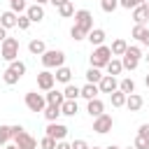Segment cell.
Instances as JSON below:
<instances>
[{
  "label": "cell",
  "instance_id": "10",
  "mask_svg": "<svg viewBox=\"0 0 149 149\" xmlns=\"http://www.w3.org/2000/svg\"><path fill=\"white\" fill-rule=\"evenodd\" d=\"M47 135L54 137L56 142H58V140H65V135H68V126H63V123H58V121H49V126H47Z\"/></svg>",
  "mask_w": 149,
  "mask_h": 149
},
{
  "label": "cell",
  "instance_id": "4",
  "mask_svg": "<svg viewBox=\"0 0 149 149\" xmlns=\"http://www.w3.org/2000/svg\"><path fill=\"white\" fill-rule=\"evenodd\" d=\"M19 49H21V47H19V40L7 35V37L2 40V47H0V56H2L7 63H12V61H16V58H19Z\"/></svg>",
  "mask_w": 149,
  "mask_h": 149
},
{
  "label": "cell",
  "instance_id": "28",
  "mask_svg": "<svg viewBox=\"0 0 149 149\" xmlns=\"http://www.w3.org/2000/svg\"><path fill=\"white\" fill-rule=\"evenodd\" d=\"M100 79H102V72H100V68H93V65H91V68L86 70V81H91V84H98Z\"/></svg>",
  "mask_w": 149,
  "mask_h": 149
},
{
  "label": "cell",
  "instance_id": "48",
  "mask_svg": "<svg viewBox=\"0 0 149 149\" xmlns=\"http://www.w3.org/2000/svg\"><path fill=\"white\" fill-rule=\"evenodd\" d=\"M65 2H68V0H51V5H54V7H61V5H65Z\"/></svg>",
  "mask_w": 149,
  "mask_h": 149
},
{
  "label": "cell",
  "instance_id": "44",
  "mask_svg": "<svg viewBox=\"0 0 149 149\" xmlns=\"http://www.w3.org/2000/svg\"><path fill=\"white\" fill-rule=\"evenodd\" d=\"M137 135H142V137H149V123H142V126L137 128Z\"/></svg>",
  "mask_w": 149,
  "mask_h": 149
},
{
  "label": "cell",
  "instance_id": "56",
  "mask_svg": "<svg viewBox=\"0 0 149 149\" xmlns=\"http://www.w3.org/2000/svg\"><path fill=\"white\" fill-rule=\"evenodd\" d=\"M126 149H135V147H126Z\"/></svg>",
  "mask_w": 149,
  "mask_h": 149
},
{
  "label": "cell",
  "instance_id": "2",
  "mask_svg": "<svg viewBox=\"0 0 149 149\" xmlns=\"http://www.w3.org/2000/svg\"><path fill=\"white\" fill-rule=\"evenodd\" d=\"M140 61H142V49L137 47V44H128V49H126V54L121 56V63H123V70H135L137 65H140Z\"/></svg>",
  "mask_w": 149,
  "mask_h": 149
},
{
  "label": "cell",
  "instance_id": "1",
  "mask_svg": "<svg viewBox=\"0 0 149 149\" xmlns=\"http://www.w3.org/2000/svg\"><path fill=\"white\" fill-rule=\"evenodd\" d=\"M112 49L107 47V44H100V47H93V51H91V56H88V61H91V65L93 68H105L109 61H112Z\"/></svg>",
  "mask_w": 149,
  "mask_h": 149
},
{
  "label": "cell",
  "instance_id": "53",
  "mask_svg": "<svg viewBox=\"0 0 149 149\" xmlns=\"http://www.w3.org/2000/svg\"><path fill=\"white\" fill-rule=\"evenodd\" d=\"M142 5H147V7H149V0H142Z\"/></svg>",
  "mask_w": 149,
  "mask_h": 149
},
{
  "label": "cell",
  "instance_id": "17",
  "mask_svg": "<svg viewBox=\"0 0 149 149\" xmlns=\"http://www.w3.org/2000/svg\"><path fill=\"white\" fill-rule=\"evenodd\" d=\"M142 105H144V100H142L140 93H128V98H126V107H128L130 112H140Z\"/></svg>",
  "mask_w": 149,
  "mask_h": 149
},
{
  "label": "cell",
  "instance_id": "45",
  "mask_svg": "<svg viewBox=\"0 0 149 149\" xmlns=\"http://www.w3.org/2000/svg\"><path fill=\"white\" fill-rule=\"evenodd\" d=\"M23 130H26V128H23V126H19V123H16V126H12V140H14L16 135H21Z\"/></svg>",
  "mask_w": 149,
  "mask_h": 149
},
{
  "label": "cell",
  "instance_id": "42",
  "mask_svg": "<svg viewBox=\"0 0 149 149\" xmlns=\"http://www.w3.org/2000/svg\"><path fill=\"white\" fill-rule=\"evenodd\" d=\"M144 28H147V26H140V23H135V26H133V33H130V35H133V37L137 40V37L142 35V30H144Z\"/></svg>",
  "mask_w": 149,
  "mask_h": 149
},
{
  "label": "cell",
  "instance_id": "25",
  "mask_svg": "<svg viewBox=\"0 0 149 149\" xmlns=\"http://www.w3.org/2000/svg\"><path fill=\"white\" fill-rule=\"evenodd\" d=\"M126 93L121 91V88H116L114 93H109V100H112V107H126Z\"/></svg>",
  "mask_w": 149,
  "mask_h": 149
},
{
  "label": "cell",
  "instance_id": "37",
  "mask_svg": "<svg viewBox=\"0 0 149 149\" xmlns=\"http://www.w3.org/2000/svg\"><path fill=\"white\" fill-rule=\"evenodd\" d=\"M40 149H56V140L49 137V135H44V137L40 140Z\"/></svg>",
  "mask_w": 149,
  "mask_h": 149
},
{
  "label": "cell",
  "instance_id": "5",
  "mask_svg": "<svg viewBox=\"0 0 149 149\" xmlns=\"http://www.w3.org/2000/svg\"><path fill=\"white\" fill-rule=\"evenodd\" d=\"M23 102H26V107L30 112H44V107H47L44 93H37V91H28L26 98H23Z\"/></svg>",
  "mask_w": 149,
  "mask_h": 149
},
{
  "label": "cell",
  "instance_id": "20",
  "mask_svg": "<svg viewBox=\"0 0 149 149\" xmlns=\"http://www.w3.org/2000/svg\"><path fill=\"white\" fill-rule=\"evenodd\" d=\"M44 98H47V105H63V102H65L63 91H56V88L47 91V93H44Z\"/></svg>",
  "mask_w": 149,
  "mask_h": 149
},
{
  "label": "cell",
  "instance_id": "50",
  "mask_svg": "<svg viewBox=\"0 0 149 149\" xmlns=\"http://www.w3.org/2000/svg\"><path fill=\"white\" fill-rule=\"evenodd\" d=\"M105 149H121V147H116V144H107Z\"/></svg>",
  "mask_w": 149,
  "mask_h": 149
},
{
  "label": "cell",
  "instance_id": "23",
  "mask_svg": "<svg viewBox=\"0 0 149 149\" xmlns=\"http://www.w3.org/2000/svg\"><path fill=\"white\" fill-rule=\"evenodd\" d=\"M105 70H107V74H114V77L121 74V72H123V63H121V58H114V56H112V61L105 65Z\"/></svg>",
  "mask_w": 149,
  "mask_h": 149
},
{
  "label": "cell",
  "instance_id": "51",
  "mask_svg": "<svg viewBox=\"0 0 149 149\" xmlns=\"http://www.w3.org/2000/svg\"><path fill=\"white\" fill-rule=\"evenodd\" d=\"M144 86L149 88V74H144Z\"/></svg>",
  "mask_w": 149,
  "mask_h": 149
},
{
  "label": "cell",
  "instance_id": "49",
  "mask_svg": "<svg viewBox=\"0 0 149 149\" xmlns=\"http://www.w3.org/2000/svg\"><path fill=\"white\" fill-rule=\"evenodd\" d=\"M35 2H37V5H42V7H44V5H47V2H51V0H35Z\"/></svg>",
  "mask_w": 149,
  "mask_h": 149
},
{
  "label": "cell",
  "instance_id": "35",
  "mask_svg": "<svg viewBox=\"0 0 149 149\" xmlns=\"http://www.w3.org/2000/svg\"><path fill=\"white\" fill-rule=\"evenodd\" d=\"M100 7L105 14H112L116 7H119V0H100Z\"/></svg>",
  "mask_w": 149,
  "mask_h": 149
},
{
  "label": "cell",
  "instance_id": "47",
  "mask_svg": "<svg viewBox=\"0 0 149 149\" xmlns=\"http://www.w3.org/2000/svg\"><path fill=\"white\" fill-rule=\"evenodd\" d=\"M5 37H7V28H2V26H0V42H2Z\"/></svg>",
  "mask_w": 149,
  "mask_h": 149
},
{
  "label": "cell",
  "instance_id": "34",
  "mask_svg": "<svg viewBox=\"0 0 149 149\" xmlns=\"http://www.w3.org/2000/svg\"><path fill=\"white\" fill-rule=\"evenodd\" d=\"M12 140V126H0V147H5Z\"/></svg>",
  "mask_w": 149,
  "mask_h": 149
},
{
  "label": "cell",
  "instance_id": "8",
  "mask_svg": "<svg viewBox=\"0 0 149 149\" xmlns=\"http://www.w3.org/2000/svg\"><path fill=\"white\" fill-rule=\"evenodd\" d=\"M54 86H56V77H54V72H49L47 68H44L42 72H37V88H40V91L47 93V91H51Z\"/></svg>",
  "mask_w": 149,
  "mask_h": 149
},
{
  "label": "cell",
  "instance_id": "6",
  "mask_svg": "<svg viewBox=\"0 0 149 149\" xmlns=\"http://www.w3.org/2000/svg\"><path fill=\"white\" fill-rule=\"evenodd\" d=\"M74 26L88 35V33L93 30V14H91L88 9H77V12H74Z\"/></svg>",
  "mask_w": 149,
  "mask_h": 149
},
{
  "label": "cell",
  "instance_id": "32",
  "mask_svg": "<svg viewBox=\"0 0 149 149\" xmlns=\"http://www.w3.org/2000/svg\"><path fill=\"white\" fill-rule=\"evenodd\" d=\"M7 68H9L12 72H16L19 77H23V74H26V63H23V61H19V58H16V61H12Z\"/></svg>",
  "mask_w": 149,
  "mask_h": 149
},
{
  "label": "cell",
  "instance_id": "14",
  "mask_svg": "<svg viewBox=\"0 0 149 149\" xmlns=\"http://www.w3.org/2000/svg\"><path fill=\"white\" fill-rule=\"evenodd\" d=\"M26 14H28V19L33 21V23H40L42 19H44V7L42 5H28V9H26Z\"/></svg>",
  "mask_w": 149,
  "mask_h": 149
},
{
  "label": "cell",
  "instance_id": "3",
  "mask_svg": "<svg viewBox=\"0 0 149 149\" xmlns=\"http://www.w3.org/2000/svg\"><path fill=\"white\" fill-rule=\"evenodd\" d=\"M42 65L47 68V70H56V68H61V65H65V54L61 51V49H47L42 56Z\"/></svg>",
  "mask_w": 149,
  "mask_h": 149
},
{
  "label": "cell",
  "instance_id": "18",
  "mask_svg": "<svg viewBox=\"0 0 149 149\" xmlns=\"http://www.w3.org/2000/svg\"><path fill=\"white\" fill-rule=\"evenodd\" d=\"M54 77H56V81H61V84H70V81H72V70H70L68 65H61V68H56Z\"/></svg>",
  "mask_w": 149,
  "mask_h": 149
},
{
  "label": "cell",
  "instance_id": "43",
  "mask_svg": "<svg viewBox=\"0 0 149 149\" xmlns=\"http://www.w3.org/2000/svg\"><path fill=\"white\" fill-rule=\"evenodd\" d=\"M72 149H88V144H86V140H74Z\"/></svg>",
  "mask_w": 149,
  "mask_h": 149
},
{
  "label": "cell",
  "instance_id": "54",
  "mask_svg": "<svg viewBox=\"0 0 149 149\" xmlns=\"http://www.w3.org/2000/svg\"><path fill=\"white\" fill-rule=\"evenodd\" d=\"M144 61H147V63H149V51H147V56H144Z\"/></svg>",
  "mask_w": 149,
  "mask_h": 149
},
{
  "label": "cell",
  "instance_id": "40",
  "mask_svg": "<svg viewBox=\"0 0 149 149\" xmlns=\"http://www.w3.org/2000/svg\"><path fill=\"white\" fill-rule=\"evenodd\" d=\"M137 5H142V0H119V7L123 9H135Z\"/></svg>",
  "mask_w": 149,
  "mask_h": 149
},
{
  "label": "cell",
  "instance_id": "52",
  "mask_svg": "<svg viewBox=\"0 0 149 149\" xmlns=\"http://www.w3.org/2000/svg\"><path fill=\"white\" fill-rule=\"evenodd\" d=\"M5 149H19L16 144H5Z\"/></svg>",
  "mask_w": 149,
  "mask_h": 149
},
{
  "label": "cell",
  "instance_id": "22",
  "mask_svg": "<svg viewBox=\"0 0 149 149\" xmlns=\"http://www.w3.org/2000/svg\"><path fill=\"white\" fill-rule=\"evenodd\" d=\"M28 51H30L33 56H42V54L47 51L44 40H30V42H28Z\"/></svg>",
  "mask_w": 149,
  "mask_h": 149
},
{
  "label": "cell",
  "instance_id": "27",
  "mask_svg": "<svg viewBox=\"0 0 149 149\" xmlns=\"http://www.w3.org/2000/svg\"><path fill=\"white\" fill-rule=\"evenodd\" d=\"M77 112H79L77 100H65V102L61 105V114H65V116H74Z\"/></svg>",
  "mask_w": 149,
  "mask_h": 149
},
{
  "label": "cell",
  "instance_id": "31",
  "mask_svg": "<svg viewBox=\"0 0 149 149\" xmlns=\"http://www.w3.org/2000/svg\"><path fill=\"white\" fill-rule=\"evenodd\" d=\"M74 12H77V9H74V5H72L70 0H68L65 5H61V7H58V14H61L63 19H68V16H74Z\"/></svg>",
  "mask_w": 149,
  "mask_h": 149
},
{
  "label": "cell",
  "instance_id": "21",
  "mask_svg": "<svg viewBox=\"0 0 149 149\" xmlns=\"http://www.w3.org/2000/svg\"><path fill=\"white\" fill-rule=\"evenodd\" d=\"M63 95H65V100H77V98H81V88L77 86V84H65V88H63Z\"/></svg>",
  "mask_w": 149,
  "mask_h": 149
},
{
  "label": "cell",
  "instance_id": "13",
  "mask_svg": "<svg viewBox=\"0 0 149 149\" xmlns=\"http://www.w3.org/2000/svg\"><path fill=\"white\" fill-rule=\"evenodd\" d=\"M16 21H19V14L16 12H12V9H7V12H2L0 14V26L2 28H16Z\"/></svg>",
  "mask_w": 149,
  "mask_h": 149
},
{
  "label": "cell",
  "instance_id": "19",
  "mask_svg": "<svg viewBox=\"0 0 149 149\" xmlns=\"http://www.w3.org/2000/svg\"><path fill=\"white\" fill-rule=\"evenodd\" d=\"M98 93H100L98 84H91V81H86V84L81 86V98H84V100H93V98H98Z\"/></svg>",
  "mask_w": 149,
  "mask_h": 149
},
{
  "label": "cell",
  "instance_id": "9",
  "mask_svg": "<svg viewBox=\"0 0 149 149\" xmlns=\"http://www.w3.org/2000/svg\"><path fill=\"white\" fill-rule=\"evenodd\" d=\"M98 88H100V93H114L119 88V79L114 74H102V79L98 81Z\"/></svg>",
  "mask_w": 149,
  "mask_h": 149
},
{
  "label": "cell",
  "instance_id": "57",
  "mask_svg": "<svg viewBox=\"0 0 149 149\" xmlns=\"http://www.w3.org/2000/svg\"><path fill=\"white\" fill-rule=\"evenodd\" d=\"M0 47H2V42H0Z\"/></svg>",
  "mask_w": 149,
  "mask_h": 149
},
{
  "label": "cell",
  "instance_id": "38",
  "mask_svg": "<svg viewBox=\"0 0 149 149\" xmlns=\"http://www.w3.org/2000/svg\"><path fill=\"white\" fill-rule=\"evenodd\" d=\"M70 37H72L74 42H79V40H86V33H84V30H79L77 26H72V28H70Z\"/></svg>",
  "mask_w": 149,
  "mask_h": 149
},
{
  "label": "cell",
  "instance_id": "24",
  "mask_svg": "<svg viewBox=\"0 0 149 149\" xmlns=\"http://www.w3.org/2000/svg\"><path fill=\"white\" fill-rule=\"evenodd\" d=\"M109 49H112V54H114V56H123V54H126V49H128V42H126L123 37H116V40L112 42V47H109Z\"/></svg>",
  "mask_w": 149,
  "mask_h": 149
},
{
  "label": "cell",
  "instance_id": "15",
  "mask_svg": "<svg viewBox=\"0 0 149 149\" xmlns=\"http://www.w3.org/2000/svg\"><path fill=\"white\" fill-rule=\"evenodd\" d=\"M133 21L140 23V26H144V23L149 21V7H147V5H137V7L133 9Z\"/></svg>",
  "mask_w": 149,
  "mask_h": 149
},
{
  "label": "cell",
  "instance_id": "26",
  "mask_svg": "<svg viewBox=\"0 0 149 149\" xmlns=\"http://www.w3.org/2000/svg\"><path fill=\"white\" fill-rule=\"evenodd\" d=\"M42 114H44L47 121H58V116H61V105H47Z\"/></svg>",
  "mask_w": 149,
  "mask_h": 149
},
{
  "label": "cell",
  "instance_id": "33",
  "mask_svg": "<svg viewBox=\"0 0 149 149\" xmlns=\"http://www.w3.org/2000/svg\"><path fill=\"white\" fill-rule=\"evenodd\" d=\"M9 9L16 12V14H23V12L28 9V2H26V0H9Z\"/></svg>",
  "mask_w": 149,
  "mask_h": 149
},
{
  "label": "cell",
  "instance_id": "11",
  "mask_svg": "<svg viewBox=\"0 0 149 149\" xmlns=\"http://www.w3.org/2000/svg\"><path fill=\"white\" fill-rule=\"evenodd\" d=\"M14 144H16L19 149H37V140H35L33 135H28L26 130L14 137Z\"/></svg>",
  "mask_w": 149,
  "mask_h": 149
},
{
  "label": "cell",
  "instance_id": "46",
  "mask_svg": "<svg viewBox=\"0 0 149 149\" xmlns=\"http://www.w3.org/2000/svg\"><path fill=\"white\" fill-rule=\"evenodd\" d=\"M56 149H72V142H65V140H58V142H56Z\"/></svg>",
  "mask_w": 149,
  "mask_h": 149
},
{
  "label": "cell",
  "instance_id": "29",
  "mask_svg": "<svg viewBox=\"0 0 149 149\" xmlns=\"http://www.w3.org/2000/svg\"><path fill=\"white\" fill-rule=\"evenodd\" d=\"M19 79H21V77H19L16 72H12L9 68H7L5 72H2V81H5L7 86H14V84H19Z\"/></svg>",
  "mask_w": 149,
  "mask_h": 149
},
{
  "label": "cell",
  "instance_id": "7",
  "mask_svg": "<svg viewBox=\"0 0 149 149\" xmlns=\"http://www.w3.org/2000/svg\"><path fill=\"white\" fill-rule=\"evenodd\" d=\"M112 126H114V119L109 116V114H100V116H95L93 119V130L98 133V135H105V133H109L112 130Z\"/></svg>",
  "mask_w": 149,
  "mask_h": 149
},
{
  "label": "cell",
  "instance_id": "41",
  "mask_svg": "<svg viewBox=\"0 0 149 149\" xmlns=\"http://www.w3.org/2000/svg\"><path fill=\"white\" fill-rule=\"evenodd\" d=\"M137 42H140L142 47H147V49H149V28H144V30H142V35L137 37Z\"/></svg>",
  "mask_w": 149,
  "mask_h": 149
},
{
  "label": "cell",
  "instance_id": "16",
  "mask_svg": "<svg viewBox=\"0 0 149 149\" xmlns=\"http://www.w3.org/2000/svg\"><path fill=\"white\" fill-rule=\"evenodd\" d=\"M105 37H107V35H105L102 28H93V30L86 35V40L91 42V47H100V44H105Z\"/></svg>",
  "mask_w": 149,
  "mask_h": 149
},
{
  "label": "cell",
  "instance_id": "39",
  "mask_svg": "<svg viewBox=\"0 0 149 149\" xmlns=\"http://www.w3.org/2000/svg\"><path fill=\"white\" fill-rule=\"evenodd\" d=\"M133 147H135V149H149V137L137 135V137H135V142H133Z\"/></svg>",
  "mask_w": 149,
  "mask_h": 149
},
{
  "label": "cell",
  "instance_id": "12",
  "mask_svg": "<svg viewBox=\"0 0 149 149\" xmlns=\"http://www.w3.org/2000/svg\"><path fill=\"white\" fill-rule=\"evenodd\" d=\"M86 112L91 114V119H95V116H100V114L105 112V102H102L100 98H93V100H86Z\"/></svg>",
  "mask_w": 149,
  "mask_h": 149
},
{
  "label": "cell",
  "instance_id": "30",
  "mask_svg": "<svg viewBox=\"0 0 149 149\" xmlns=\"http://www.w3.org/2000/svg\"><path fill=\"white\" fill-rule=\"evenodd\" d=\"M119 88H121L126 95H128V93H135V81H133L130 77H123V79L119 81Z\"/></svg>",
  "mask_w": 149,
  "mask_h": 149
},
{
  "label": "cell",
  "instance_id": "55",
  "mask_svg": "<svg viewBox=\"0 0 149 149\" xmlns=\"http://www.w3.org/2000/svg\"><path fill=\"white\" fill-rule=\"evenodd\" d=\"M88 149H102V147H88Z\"/></svg>",
  "mask_w": 149,
  "mask_h": 149
},
{
  "label": "cell",
  "instance_id": "36",
  "mask_svg": "<svg viewBox=\"0 0 149 149\" xmlns=\"http://www.w3.org/2000/svg\"><path fill=\"white\" fill-rule=\"evenodd\" d=\"M30 23H33V21L28 19V14H26V12H23V14H19V21H16V28H19V30H28V28H30Z\"/></svg>",
  "mask_w": 149,
  "mask_h": 149
}]
</instances>
